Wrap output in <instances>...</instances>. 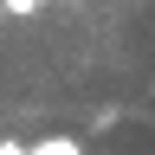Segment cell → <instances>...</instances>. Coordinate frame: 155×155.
I'll return each instance as SVG.
<instances>
[{
  "label": "cell",
  "instance_id": "6da1fadb",
  "mask_svg": "<svg viewBox=\"0 0 155 155\" xmlns=\"http://www.w3.org/2000/svg\"><path fill=\"white\" fill-rule=\"evenodd\" d=\"M19 155H84V142L78 136H45V142H26Z\"/></svg>",
  "mask_w": 155,
  "mask_h": 155
},
{
  "label": "cell",
  "instance_id": "7a4b0ae2",
  "mask_svg": "<svg viewBox=\"0 0 155 155\" xmlns=\"http://www.w3.org/2000/svg\"><path fill=\"white\" fill-rule=\"evenodd\" d=\"M0 13H13V19H32V13H39V0H0Z\"/></svg>",
  "mask_w": 155,
  "mask_h": 155
}]
</instances>
